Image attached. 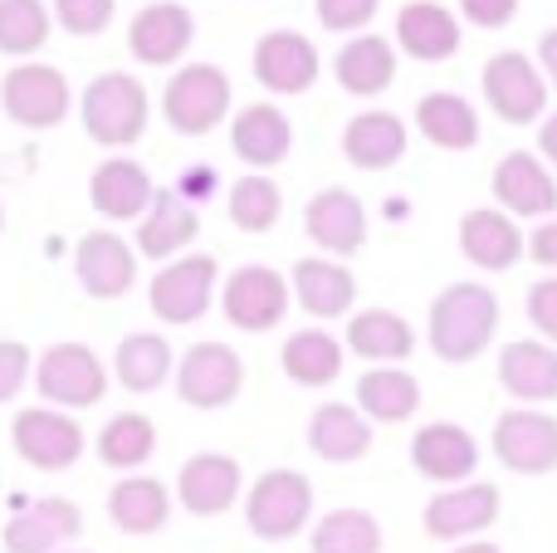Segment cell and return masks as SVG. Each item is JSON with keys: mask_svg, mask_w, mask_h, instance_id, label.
Listing matches in <instances>:
<instances>
[{"mask_svg": "<svg viewBox=\"0 0 557 553\" xmlns=\"http://www.w3.org/2000/svg\"><path fill=\"white\" fill-rule=\"evenodd\" d=\"M245 388V362L231 343H191V348L176 358V397L196 411H221L240 397Z\"/></svg>", "mask_w": 557, "mask_h": 553, "instance_id": "obj_8", "label": "cell"}, {"mask_svg": "<svg viewBox=\"0 0 557 553\" xmlns=\"http://www.w3.org/2000/svg\"><path fill=\"white\" fill-rule=\"evenodd\" d=\"M10 446L25 460L29 470H45V476H59L69 470L78 456H84V427H78L74 411L59 407H25L10 421Z\"/></svg>", "mask_w": 557, "mask_h": 553, "instance_id": "obj_7", "label": "cell"}, {"mask_svg": "<svg viewBox=\"0 0 557 553\" xmlns=\"http://www.w3.org/2000/svg\"><path fill=\"white\" fill-rule=\"evenodd\" d=\"M484 103L513 127L539 123L548 108V84H543L533 59H523L519 49H504L484 64Z\"/></svg>", "mask_w": 557, "mask_h": 553, "instance_id": "obj_13", "label": "cell"}, {"mask_svg": "<svg viewBox=\"0 0 557 553\" xmlns=\"http://www.w3.org/2000/svg\"><path fill=\"white\" fill-rule=\"evenodd\" d=\"M278 216H284V192H278L274 176L245 172L240 182L231 186V221H235V231L264 235V231H274V225H278Z\"/></svg>", "mask_w": 557, "mask_h": 553, "instance_id": "obj_40", "label": "cell"}, {"mask_svg": "<svg viewBox=\"0 0 557 553\" xmlns=\"http://www.w3.org/2000/svg\"><path fill=\"white\" fill-rule=\"evenodd\" d=\"M313 553H382V525L367 509H327L308 534Z\"/></svg>", "mask_w": 557, "mask_h": 553, "instance_id": "obj_39", "label": "cell"}, {"mask_svg": "<svg viewBox=\"0 0 557 553\" xmlns=\"http://www.w3.org/2000/svg\"><path fill=\"white\" fill-rule=\"evenodd\" d=\"M513 10H519V0H460V15L470 20V25H480V29L509 25Z\"/></svg>", "mask_w": 557, "mask_h": 553, "instance_id": "obj_46", "label": "cell"}, {"mask_svg": "<svg viewBox=\"0 0 557 553\" xmlns=\"http://www.w3.org/2000/svg\"><path fill=\"white\" fill-rule=\"evenodd\" d=\"M215 192V172L211 167H191V172L182 176V186H176V196H186V201L196 206V196H211Z\"/></svg>", "mask_w": 557, "mask_h": 553, "instance_id": "obj_48", "label": "cell"}, {"mask_svg": "<svg viewBox=\"0 0 557 553\" xmlns=\"http://www.w3.org/2000/svg\"><path fill=\"white\" fill-rule=\"evenodd\" d=\"M231 147L245 167L255 172H270L288 157L294 147V123L284 118V108L274 103H245L240 113L231 118Z\"/></svg>", "mask_w": 557, "mask_h": 553, "instance_id": "obj_27", "label": "cell"}, {"mask_svg": "<svg viewBox=\"0 0 557 553\" xmlns=\"http://www.w3.org/2000/svg\"><path fill=\"white\" fill-rule=\"evenodd\" d=\"M318 69H323L318 45L308 35H298V29H270L255 45V78L270 94H288V98L308 94L318 84Z\"/></svg>", "mask_w": 557, "mask_h": 553, "instance_id": "obj_19", "label": "cell"}, {"mask_svg": "<svg viewBox=\"0 0 557 553\" xmlns=\"http://www.w3.org/2000/svg\"><path fill=\"white\" fill-rule=\"evenodd\" d=\"M94 451L108 470H143L157 451L152 417H143V411H117V417H108L103 431H98V441H94Z\"/></svg>", "mask_w": 557, "mask_h": 553, "instance_id": "obj_38", "label": "cell"}, {"mask_svg": "<svg viewBox=\"0 0 557 553\" xmlns=\"http://www.w3.org/2000/svg\"><path fill=\"white\" fill-rule=\"evenodd\" d=\"M29 372H35V353H29L20 339H0V407L25 392Z\"/></svg>", "mask_w": 557, "mask_h": 553, "instance_id": "obj_44", "label": "cell"}, {"mask_svg": "<svg viewBox=\"0 0 557 553\" xmlns=\"http://www.w3.org/2000/svg\"><path fill=\"white\" fill-rule=\"evenodd\" d=\"M411 466L435 486H465L480 470V441L460 421H425L411 437Z\"/></svg>", "mask_w": 557, "mask_h": 553, "instance_id": "obj_18", "label": "cell"}, {"mask_svg": "<svg viewBox=\"0 0 557 553\" xmlns=\"http://www.w3.org/2000/svg\"><path fill=\"white\" fill-rule=\"evenodd\" d=\"M288 290H294L298 309H304L308 319H343V314H352V304H357V274L347 270L343 260L304 255V260L294 265Z\"/></svg>", "mask_w": 557, "mask_h": 553, "instance_id": "obj_22", "label": "cell"}, {"mask_svg": "<svg viewBox=\"0 0 557 553\" xmlns=\"http://www.w3.org/2000/svg\"><path fill=\"white\" fill-rule=\"evenodd\" d=\"M108 519H113L123 534L147 539V534H162L166 519H172V490L152 476H127L113 486L108 495Z\"/></svg>", "mask_w": 557, "mask_h": 553, "instance_id": "obj_33", "label": "cell"}, {"mask_svg": "<svg viewBox=\"0 0 557 553\" xmlns=\"http://www.w3.org/2000/svg\"><path fill=\"white\" fill-rule=\"evenodd\" d=\"M304 231L327 260H347L367 245V206L347 186H327L304 206Z\"/></svg>", "mask_w": 557, "mask_h": 553, "instance_id": "obj_16", "label": "cell"}, {"mask_svg": "<svg viewBox=\"0 0 557 553\" xmlns=\"http://www.w3.org/2000/svg\"><path fill=\"white\" fill-rule=\"evenodd\" d=\"M172 372H176V358H172V343H166L162 333H127L113 353V378L123 382L127 392H137V397L166 388Z\"/></svg>", "mask_w": 557, "mask_h": 553, "instance_id": "obj_37", "label": "cell"}, {"mask_svg": "<svg viewBox=\"0 0 557 553\" xmlns=\"http://www.w3.org/2000/svg\"><path fill=\"white\" fill-rule=\"evenodd\" d=\"M499 333V294L490 284H445L431 299V319H425V339H431V353L441 362H474Z\"/></svg>", "mask_w": 557, "mask_h": 553, "instance_id": "obj_1", "label": "cell"}, {"mask_svg": "<svg viewBox=\"0 0 557 553\" xmlns=\"http://www.w3.org/2000/svg\"><path fill=\"white\" fill-rule=\"evenodd\" d=\"M240 490H245V470L225 451H201V456H191L176 470V500L196 519H215L225 509H235Z\"/></svg>", "mask_w": 557, "mask_h": 553, "instance_id": "obj_15", "label": "cell"}, {"mask_svg": "<svg viewBox=\"0 0 557 553\" xmlns=\"http://www.w3.org/2000/svg\"><path fill=\"white\" fill-rule=\"evenodd\" d=\"M74 274L88 299H123L137 284V250L113 231H88L74 245Z\"/></svg>", "mask_w": 557, "mask_h": 553, "instance_id": "obj_17", "label": "cell"}, {"mask_svg": "<svg viewBox=\"0 0 557 553\" xmlns=\"http://www.w3.org/2000/svg\"><path fill=\"white\" fill-rule=\"evenodd\" d=\"M416 133L441 152H470L480 143V113L460 94H425L416 103Z\"/></svg>", "mask_w": 557, "mask_h": 553, "instance_id": "obj_36", "label": "cell"}, {"mask_svg": "<svg viewBox=\"0 0 557 553\" xmlns=\"http://www.w3.org/2000/svg\"><path fill=\"white\" fill-rule=\"evenodd\" d=\"M35 388L49 407L84 411L98 407L108 392V368L88 343H49L35 362Z\"/></svg>", "mask_w": 557, "mask_h": 553, "instance_id": "obj_5", "label": "cell"}, {"mask_svg": "<svg viewBox=\"0 0 557 553\" xmlns=\"http://www.w3.org/2000/svg\"><path fill=\"white\" fill-rule=\"evenodd\" d=\"M343 157L357 172H392L406 157V123L386 108H367L343 127Z\"/></svg>", "mask_w": 557, "mask_h": 553, "instance_id": "obj_31", "label": "cell"}, {"mask_svg": "<svg viewBox=\"0 0 557 553\" xmlns=\"http://www.w3.org/2000/svg\"><path fill=\"white\" fill-rule=\"evenodd\" d=\"M54 15L45 10V0H0V54H15L25 64V54L45 49Z\"/></svg>", "mask_w": 557, "mask_h": 553, "instance_id": "obj_41", "label": "cell"}, {"mask_svg": "<svg viewBox=\"0 0 557 553\" xmlns=\"http://www.w3.org/2000/svg\"><path fill=\"white\" fill-rule=\"evenodd\" d=\"M147 88L137 84L123 69H108L94 84L84 88V103H78V118H84V133L94 137L98 147H133L137 137L147 133Z\"/></svg>", "mask_w": 557, "mask_h": 553, "instance_id": "obj_2", "label": "cell"}, {"mask_svg": "<svg viewBox=\"0 0 557 553\" xmlns=\"http://www.w3.org/2000/svg\"><path fill=\"white\" fill-rule=\"evenodd\" d=\"M494 201L513 221H548L557 211V176L539 152H504L494 167Z\"/></svg>", "mask_w": 557, "mask_h": 553, "instance_id": "obj_14", "label": "cell"}, {"mask_svg": "<svg viewBox=\"0 0 557 553\" xmlns=\"http://www.w3.org/2000/svg\"><path fill=\"white\" fill-rule=\"evenodd\" d=\"M152 192L157 186L147 176V167L133 162V157H108L88 176V201L103 221H143V211L152 206Z\"/></svg>", "mask_w": 557, "mask_h": 553, "instance_id": "obj_25", "label": "cell"}, {"mask_svg": "<svg viewBox=\"0 0 557 553\" xmlns=\"http://www.w3.org/2000/svg\"><path fill=\"white\" fill-rule=\"evenodd\" d=\"M308 451L327 466H352L372 451V421L352 402H323L308 417Z\"/></svg>", "mask_w": 557, "mask_h": 553, "instance_id": "obj_28", "label": "cell"}, {"mask_svg": "<svg viewBox=\"0 0 557 553\" xmlns=\"http://www.w3.org/2000/svg\"><path fill=\"white\" fill-rule=\"evenodd\" d=\"M343 358H347V348L327 329H298L278 348V368L298 388H333L343 378Z\"/></svg>", "mask_w": 557, "mask_h": 553, "instance_id": "obj_35", "label": "cell"}, {"mask_svg": "<svg viewBox=\"0 0 557 553\" xmlns=\"http://www.w3.org/2000/svg\"><path fill=\"white\" fill-rule=\"evenodd\" d=\"M201 235V216L186 196L176 192H152V206L137 221V255L147 260H182V250Z\"/></svg>", "mask_w": 557, "mask_h": 553, "instance_id": "obj_26", "label": "cell"}, {"mask_svg": "<svg viewBox=\"0 0 557 553\" xmlns=\"http://www.w3.org/2000/svg\"><path fill=\"white\" fill-rule=\"evenodd\" d=\"M196 39V20L186 5H176V0H152V5H143L133 15V25H127V49H133L137 64H152V69H166L176 64V59L191 49Z\"/></svg>", "mask_w": 557, "mask_h": 553, "instance_id": "obj_20", "label": "cell"}, {"mask_svg": "<svg viewBox=\"0 0 557 553\" xmlns=\"http://www.w3.org/2000/svg\"><path fill=\"white\" fill-rule=\"evenodd\" d=\"M499 388L523 407L557 402V348L543 339H513L499 353Z\"/></svg>", "mask_w": 557, "mask_h": 553, "instance_id": "obj_24", "label": "cell"}, {"mask_svg": "<svg viewBox=\"0 0 557 553\" xmlns=\"http://www.w3.org/2000/svg\"><path fill=\"white\" fill-rule=\"evenodd\" d=\"M318 5V25L333 29V35H352V29H367L382 0H313Z\"/></svg>", "mask_w": 557, "mask_h": 553, "instance_id": "obj_43", "label": "cell"}, {"mask_svg": "<svg viewBox=\"0 0 557 553\" xmlns=\"http://www.w3.org/2000/svg\"><path fill=\"white\" fill-rule=\"evenodd\" d=\"M504 509V495L499 486H490V480H465V486H450V490H435L431 500H425V534L441 539V544H470V539H480L484 529L499 519Z\"/></svg>", "mask_w": 557, "mask_h": 553, "instance_id": "obj_11", "label": "cell"}, {"mask_svg": "<svg viewBox=\"0 0 557 553\" xmlns=\"http://www.w3.org/2000/svg\"><path fill=\"white\" fill-rule=\"evenodd\" d=\"M74 553H84V549H74Z\"/></svg>", "mask_w": 557, "mask_h": 553, "instance_id": "obj_53", "label": "cell"}, {"mask_svg": "<svg viewBox=\"0 0 557 553\" xmlns=\"http://www.w3.org/2000/svg\"><path fill=\"white\" fill-rule=\"evenodd\" d=\"M460 255L484 274H504L523 260V231L513 216L480 206L460 216Z\"/></svg>", "mask_w": 557, "mask_h": 553, "instance_id": "obj_23", "label": "cell"}, {"mask_svg": "<svg viewBox=\"0 0 557 553\" xmlns=\"http://www.w3.org/2000/svg\"><path fill=\"white\" fill-rule=\"evenodd\" d=\"M529 323L539 329L543 343L557 348V274H548V280H539L529 290Z\"/></svg>", "mask_w": 557, "mask_h": 553, "instance_id": "obj_45", "label": "cell"}, {"mask_svg": "<svg viewBox=\"0 0 557 553\" xmlns=\"http://www.w3.org/2000/svg\"><path fill=\"white\" fill-rule=\"evenodd\" d=\"M539 74H543V84L548 88H557V25L539 39Z\"/></svg>", "mask_w": 557, "mask_h": 553, "instance_id": "obj_49", "label": "cell"}, {"mask_svg": "<svg viewBox=\"0 0 557 553\" xmlns=\"http://www.w3.org/2000/svg\"><path fill=\"white\" fill-rule=\"evenodd\" d=\"M523 255H529L533 265H543V270L557 274V216H548V221H543L539 231L523 241Z\"/></svg>", "mask_w": 557, "mask_h": 553, "instance_id": "obj_47", "label": "cell"}, {"mask_svg": "<svg viewBox=\"0 0 557 553\" xmlns=\"http://www.w3.org/2000/svg\"><path fill=\"white\" fill-rule=\"evenodd\" d=\"M225 113H231V78H225L221 64H186L162 88V118L182 137L215 133L225 123Z\"/></svg>", "mask_w": 557, "mask_h": 553, "instance_id": "obj_4", "label": "cell"}, {"mask_svg": "<svg viewBox=\"0 0 557 553\" xmlns=\"http://www.w3.org/2000/svg\"><path fill=\"white\" fill-rule=\"evenodd\" d=\"M539 157L548 162V172H557V113L543 118V133H539Z\"/></svg>", "mask_w": 557, "mask_h": 553, "instance_id": "obj_50", "label": "cell"}, {"mask_svg": "<svg viewBox=\"0 0 557 553\" xmlns=\"http://www.w3.org/2000/svg\"><path fill=\"white\" fill-rule=\"evenodd\" d=\"M450 553H504V549L490 544V539H470V544H455Z\"/></svg>", "mask_w": 557, "mask_h": 553, "instance_id": "obj_51", "label": "cell"}, {"mask_svg": "<svg viewBox=\"0 0 557 553\" xmlns=\"http://www.w3.org/2000/svg\"><path fill=\"white\" fill-rule=\"evenodd\" d=\"M357 411L367 421H382V427H401L421 411V382L406 368H367L357 378Z\"/></svg>", "mask_w": 557, "mask_h": 553, "instance_id": "obj_34", "label": "cell"}, {"mask_svg": "<svg viewBox=\"0 0 557 553\" xmlns=\"http://www.w3.org/2000/svg\"><path fill=\"white\" fill-rule=\"evenodd\" d=\"M343 348L357 353L362 362H376V368H396L416 353V329L396 309H357L347 314Z\"/></svg>", "mask_w": 557, "mask_h": 553, "instance_id": "obj_30", "label": "cell"}, {"mask_svg": "<svg viewBox=\"0 0 557 553\" xmlns=\"http://www.w3.org/2000/svg\"><path fill=\"white\" fill-rule=\"evenodd\" d=\"M396 45L421 64H441V59L460 54V15L445 10L441 0H411L396 15Z\"/></svg>", "mask_w": 557, "mask_h": 553, "instance_id": "obj_29", "label": "cell"}, {"mask_svg": "<svg viewBox=\"0 0 557 553\" xmlns=\"http://www.w3.org/2000/svg\"><path fill=\"white\" fill-rule=\"evenodd\" d=\"M0 231H5V211H0Z\"/></svg>", "mask_w": 557, "mask_h": 553, "instance_id": "obj_52", "label": "cell"}, {"mask_svg": "<svg viewBox=\"0 0 557 553\" xmlns=\"http://www.w3.org/2000/svg\"><path fill=\"white\" fill-rule=\"evenodd\" d=\"M78 534H84V515H78L74 500L45 495L5 519L0 544H5V553H54L59 544H74Z\"/></svg>", "mask_w": 557, "mask_h": 553, "instance_id": "obj_21", "label": "cell"}, {"mask_svg": "<svg viewBox=\"0 0 557 553\" xmlns=\"http://www.w3.org/2000/svg\"><path fill=\"white\" fill-rule=\"evenodd\" d=\"M333 78L357 98H376L396 78V45L382 35H352L333 59Z\"/></svg>", "mask_w": 557, "mask_h": 553, "instance_id": "obj_32", "label": "cell"}, {"mask_svg": "<svg viewBox=\"0 0 557 553\" xmlns=\"http://www.w3.org/2000/svg\"><path fill=\"white\" fill-rule=\"evenodd\" d=\"M494 460L513 476H548L557 470V417L543 407H509L494 421Z\"/></svg>", "mask_w": 557, "mask_h": 553, "instance_id": "obj_10", "label": "cell"}, {"mask_svg": "<svg viewBox=\"0 0 557 553\" xmlns=\"http://www.w3.org/2000/svg\"><path fill=\"white\" fill-rule=\"evenodd\" d=\"M221 314L240 333H270L288 314V280L270 265H240L221 284Z\"/></svg>", "mask_w": 557, "mask_h": 553, "instance_id": "obj_12", "label": "cell"}, {"mask_svg": "<svg viewBox=\"0 0 557 553\" xmlns=\"http://www.w3.org/2000/svg\"><path fill=\"white\" fill-rule=\"evenodd\" d=\"M69 78L59 74L54 64H39V59H25L5 74L0 84V108H5L10 123L29 127V133H45V127H59L69 118Z\"/></svg>", "mask_w": 557, "mask_h": 553, "instance_id": "obj_9", "label": "cell"}, {"mask_svg": "<svg viewBox=\"0 0 557 553\" xmlns=\"http://www.w3.org/2000/svg\"><path fill=\"white\" fill-rule=\"evenodd\" d=\"M113 10H117V0H54L49 15H54L74 39H88V35H103V29L113 25Z\"/></svg>", "mask_w": 557, "mask_h": 553, "instance_id": "obj_42", "label": "cell"}, {"mask_svg": "<svg viewBox=\"0 0 557 553\" xmlns=\"http://www.w3.org/2000/svg\"><path fill=\"white\" fill-rule=\"evenodd\" d=\"M221 294V265L215 255H182V260H166L162 270L147 284V304L162 323L182 329V323H196L211 299Z\"/></svg>", "mask_w": 557, "mask_h": 553, "instance_id": "obj_6", "label": "cell"}, {"mask_svg": "<svg viewBox=\"0 0 557 553\" xmlns=\"http://www.w3.org/2000/svg\"><path fill=\"white\" fill-rule=\"evenodd\" d=\"M313 519V480L304 470H264L245 495V525L264 544H288Z\"/></svg>", "mask_w": 557, "mask_h": 553, "instance_id": "obj_3", "label": "cell"}]
</instances>
